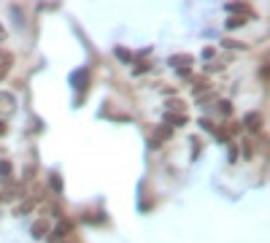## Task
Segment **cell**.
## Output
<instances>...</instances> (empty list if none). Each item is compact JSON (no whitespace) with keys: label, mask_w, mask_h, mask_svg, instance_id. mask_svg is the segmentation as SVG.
<instances>
[{"label":"cell","mask_w":270,"mask_h":243,"mask_svg":"<svg viewBox=\"0 0 270 243\" xmlns=\"http://www.w3.org/2000/svg\"><path fill=\"white\" fill-rule=\"evenodd\" d=\"M51 187H54L57 192H60V189H62V181H60V176H57V173H54V176H51Z\"/></svg>","instance_id":"11"},{"label":"cell","mask_w":270,"mask_h":243,"mask_svg":"<svg viewBox=\"0 0 270 243\" xmlns=\"http://www.w3.org/2000/svg\"><path fill=\"white\" fill-rule=\"evenodd\" d=\"M116 57H119V60H124V62H130V60H133V54H130L127 49H116Z\"/></svg>","instance_id":"8"},{"label":"cell","mask_w":270,"mask_h":243,"mask_svg":"<svg viewBox=\"0 0 270 243\" xmlns=\"http://www.w3.org/2000/svg\"><path fill=\"white\" fill-rule=\"evenodd\" d=\"M227 27H230V30H235V27H243V19H240V16L235 19V16H232V19H227Z\"/></svg>","instance_id":"9"},{"label":"cell","mask_w":270,"mask_h":243,"mask_svg":"<svg viewBox=\"0 0 270 243\" xmlns=\"http://www.w3.org/2000/svg\"><path fill=\"white\" fill-rule=\"evenodd\" d=\"M0 178H3V181H11V162L8 160H0Z\"/></svg>","instance_id":"5"},{"label":"cell","mask_w":270,"mask_h":243,"mask_svg":"<svg viewBox=\"0 0 270 243\" xmlns=\"http://www.w3.org/2000/svg\"><path fill=\"white\" fill-rule=\"evenodd\" d=\"M8 65H11V54H5V51H0V79L8 73Z\"/></svg>","instance_id":"4"},{"label":"cell","mask_w":270,"mask_h":243,"mask_svg":"<svg viewBox=\"0 0 270 243\" xmlns=\"http://www.w3.org/2000/svg\"><path fill=\"white\" fill-rule=\"evenodd\" d=\"M243 124L249 127V132H260V127H262V119H260V114H254V111H251L249 117L243 119Z\"/></svg>","instance_id":"3"},{"label":"cell","mask_w":270,"mask_h":243,"mask_svg":"<svg viewBox=\"0 0 270 243\" xmlns=\"http://www.w3.org/2000/svg\"><path fill=\"white\" fill-rule=\"evenodd\" d=\"M3 132H5V124H3V122H0V135H3Z\"/></svg>","instance_id":"12"},{"label":"cell","mask_w":270,"mask_h":243,"mask_svg":"<svg viewBox=\"0 0 270 243\" xmlns=\"http://www.w3.org/2000/svg\"><path fill=\"white\" fill-rule=\"evenodd\" d=\"M170 65H173L179 73H189V65H192V57H189V54H176V57H170Z\"/></svg>","instance_id":"1"},{"label":"cell","mask_w":270,"mask_h":243,"mask_svg":"<svg viewBox=\"0 0 270 243\" xmlns=\"http://www.w3.org/2000/svg\"><path fill=\"white\" fill-rule=\"evenodd\" d=\"M219 108H222V114H232V103H227V100H222Z\"/></svg>","instance_id":"10"},{"label":"cell","mask_w":270,"mask_h":243,"mask_svg":"<svg viewBox=\"0 0 270 243\" xmlns=\"http://www.w3.org/2000/svg\"><path fill=\"white\" fill-rule=\"evenodd\" d=\"M46 230H49V224H46V222H36V224H33V235H36V238L46 235Z\"/></svg>","instance_id":"6"},{"label":"cell","mask_w":270,"mask_h":243,"mask_svg":"<svg viewBox=\"0 0 270 243\" xmlns=\"http://www.w3.org/2000/svg\"><path fill=\"white\" fill-rule=\"evenodd\" d=\"M0 36H3V33H0Z\"/></svg>","instance_id":"13"},{"label":"cell","mask_w":270,"mask_h":243,"mask_svg":"<svg viewBox=\"0 0 270 243\" xmlns=\"http://www.w3.org/2000/svg\"><path fill=\"white\" fill-rule=\"evenodd\" d=\"M71 84L76 86V89H87V84H89V73H87V71L73 73V76H71Z\"/></svg>","instance_id":"2"},{"label":"cell","mask_w":270,"mask_h":243,"mask_svg":"<svg viewBox=\"0 0 270 243\" xmlns=\"http://www.w3.org/2000/svg\"><path fill=\"white\" fill-rule=\"evenodd\" d=\"M168 122H170V124H184L187 117H184V114H168Z\"/></svg>","instance_id":"7"}]
</instances>
